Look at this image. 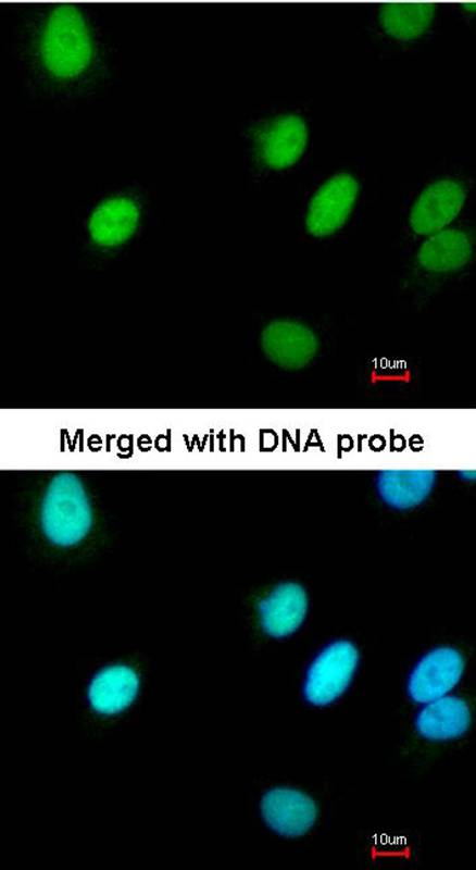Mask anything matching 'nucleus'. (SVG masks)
<instances>
[{
    "label": "nucleus",
    "instance_id": "f8f14e48",
    "mask_svg": "<svg viewBox=\"0 0 476 870\" xmlns=\"http://www.w3.org/2000/svg\"><path fill=\"white\" fill-rule=\"evenodd\" d=\"M139 210L128 198L117 197L99 204L92 212L88 228L95 243L105 247L120 245L136 231Z\"/></svg>",
    "mask_w": 476,
    "mask_h": 870
},
{
    "label": "nucleus",
    "instance_id": "9b49d317",
    "mask_svg": "<svg viewBox=\"0 0 476 870\" xmlns=\"http://www.w3.org/2000/svg\"><path fill=\"white\" fill-rule=\"evenodd\" d=\"M139 679L126 666H111L99 671L88 687L90 706L99 713L114 714L126 709L136 698Z\"/></svg>",
    "mask_w": 476,
    "mask_h": 870
},
{
    "label": "nucleus",
    "instance_id": "f3484780",
    "mask_svg": "<svg viewBox=\"0 0 476 870\" xmlns=\"http://www.w3.org/2000/svg\"><path fill=\"white\" fill-rule=\"evenodd\" d=\"M475 5H476V3L474 1H469V2H464L463 3V7L466 8L467 10H469V11H474L475 10Z\"/></svg>",
    "mask_w": 476,
    "mask_h": 870
},
{
    "label": "nucleus",
    "instance_id": "20e7f679",
    "mask_svg": "<svg viewBox=\"0 0 476 870\" xmlns=\"http://www.w3.org/2000/svg\"><path fill=\"white\" fill-rule=\"evenodd\" d=\"M359 191L356 179L347 173L326 181L313 195L305 217L306 229L324 237L339 229L348 220Z\"/></svg>",
    "mask_w": 476,
    "mask_h": 870
},
{
    "label": "nucleus",
    "instance_id": "4468645a",
    "mask_svg": "<svg viewBox=\"0 0 476 870\" xmlns=\"http://www.w3.org/2000/svg\"><path fill=\"white\" fill-rule=\"evenodd\" d=\"M472 256L469 237L459 229H441L431 234L417 252L419 265L433 273H447L463 268Z\"/></svg>",
    "mask_w": 476,
    "mask_h": 870
},
{
    "label": "nucleus",
    "instance_id": "423d86ee",
    "mask_svg": "<svg viewBox=\"0 0 476 870\" xmlns=\"http://www.w3.org/2000/svg\"><path fill=\"white\" fill-rule=\"evenodd\" d=\"M464 670L462 655L450 647L431 650L414 668L409 694L416 703H429L444 696L460 681Z\"/></svg>",
    "mask_w": 476,
    "mask_h": 870
},
{
    "label": "nucleus",
    "instance_id": "dca6fc26",
    "mask_svg": "<svg viewBox=\"0 0 476 870\" xmlns=\"http://www.w3.org/2000/svg\"><path fill=\"white\" fill-rule=\"evenodd\" d=\"M434 14L433 2H385L380 7L379 20L392 37L411 39L428 28Z\"/></svg>",
    "mask_w": 476,
    "mask_h": 870
},
{
    "label": "nucleus",
    "instance_id": "7ed1b4c3",
    "mask_svg": "<svg viewBox=\"0 0 476 870\" xmlns=\"http://www.w3.org/2000/svg\"><path fill=\"white\" fill-rule=\"evenodd\" d=\"M359 662L356 647L348 641L327 646L312 662L304 684V696L316 706L337 699L349 686Z\"/></svg>",
    "mask_w": 476,
    "mask_h": 870
},
{
    "label": "nucleus",
    "instance_id": "6e6552de",
    "mask_svg": "<svg viewBox=\"0 0 476 870\" xmlns=\"http://www.w3.org/2000/svg\"><path fill=\"white\" fill-rule=\"evenodd\" d=\"M261 811L266 824L286 837L304 835L317 817V808L312 798L290 788L267 792L262 798Z\"/></svg>",
    "mask_w": 476,
    "mask_h": 870
},
{
    "label": "nucleus",
    "instance_id": "f03ea898",
    "mask_svg": "<svg viewBox=\"0 0 476 870\" xmlns=\"http://www.w3.org/2000/svg\"><path fill=\"white\" fill-rule=\"evenodd\" d=\"M45 65L57 76L80 73L91 57V44L84 20L71 4L55 8L46 24L41 39Z\"/></svg>",
    "mask_w": 476,
    "mask_h": 870
},
{
    "label": "nucleus",
    "instance_id": "2eb2a0df",
    "mask_svg": "<svg viewBox=\"0 0 476 870\" xmlns=\"http://www.w3.org/2000/svg\"><path fill=\"white\" fill-rule=\"evenodd\" d=\"M435 480L436 472L431 470H389L379 473L377 487L388 505L408 509L428 496Z\"/></svg>",
    "mask_w": 476,
    "mask_h": 870
},
{
    "label": "nucleus",
    "instance_id": "9d476101",
    "mask_svg": "<svg viewBox=\"0 0 476 870\" xmlns=\"http://www.w3.org/2000/svg\"><path fill=\"white\" fill-rule=\"evenodd\" d=\"M308 611V596L301 585L284 583L259 602V617L265 633L284 637L293 633Z\"/></svg>",
    "mask_w": 476,
    "mask_h": 870
},
{
    "label": "nucleus",
    "instance_id": "1a4fd4ad",
    "mask_svg": "<svg viewBox=\"0 0 476 870\" xmlns=\"http://www.w3.org/2000/svg\"><path fill=\"white\" fill-rule=\"evenodd\" d=\"M308 142L305 122L298 115H280L264 125L258 133L256 146L262 161L273 169L292 165L303 153Z\"/></svg>",
    "mask_w": 476,
    "mask_h": 870
},
{
    "label": "nucleus",
    "instance_id": "39448f33",
    "mask_svg": "<svg viewBox=\"0 0 476 870\" xmlns=\"http://www.w3.org/2000/svg\"><path fill=\"white\" fill-rule=\"evenodd\" d=\"M261 346L266 357L279 368L300 370L316 356L318 339L304 324L278 320L263 330Z\"/></svg>",
    "mask_w": 476,
    "mask_h": 870
},
{
    "label": "nucleus",
    "instance_id": "0eeeda50",
    "mask_svg": "<svg viewBox=\"0 0 476 870\" xmlns=\"http://www.w3.org/2000/svg\"><path fill=\"white\" fill-rule=\"evenodd\" d=\"M464 199V189L455 181L440 179L430 184L412 207V229L421 235H431L443 229L459 214Z\"/></svg>",
    "mask_w": 476,
    "mask_h": 870
},
{
    "label": "nucleus",
    "instance_id": "f257e3e1",
    "mask_svg": "<svg viewBox=\"0 0 476 870\" xmlns=\"http://www.w3.org/2000/svg\"><path fill=\"white\" fill-rule=\"evenodd\" d=\"M92 522L90 505L80 480L73 473L53 476L42 498L41 529L47 538L59 546L80 542Z\"/></svg>",
    "mask_w": 476,
    "mask_h": 870
},
{
    "label": "nucleus",
    "instance_id": "ddd939ff",
    "mask_svg": "<svg viewBox=\"0 0 476 870\" xmlns=\"http://www.w3.org/2000/svg\"><path fill=\"white\" fill-rule=\"evenodd\" d=\"M471 724L467 704L453 696L429 701L416 718L418 733L433 741L452 739L463 735Z\"/></svg>",
    "mask_w": 476,
    "mask_h": 870
}]
</instances>
